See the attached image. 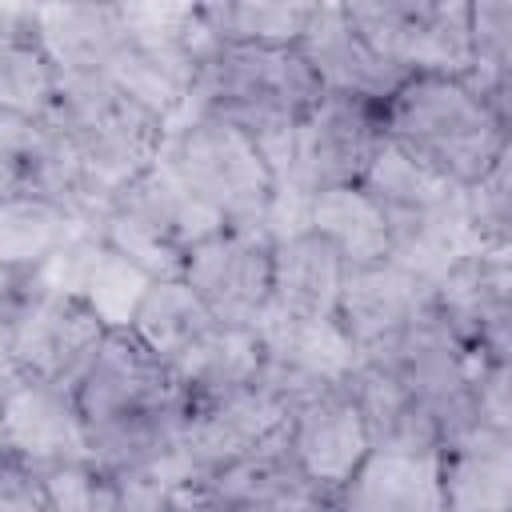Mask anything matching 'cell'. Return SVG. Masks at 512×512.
<instances>
[{
    "label": "cell",
    "mask_w": 512,
    "mask_h": 512,
    "mask_svg": "<svg viewBox=\"0 0 512 512\" xmlns=\"http://www.w3.org/2000/svg\"><path fill=\"white\" fill-rule=\"evenodd\" d=\"M380 116L388 144L456 188H472L512 152V116L464 76H408Z\"/></svg>",
    "instance_id": "cell-1"
},
{
    "label": "cell",
    "mask_w": 512,
    "mask_h": 512,
    "mask_svg": "<svg viewBox=\"0 0 512 512\" xmlns=\"http://www.w3.org/2000/svg\"><path fill=\"white\" fill-rule=\"evenodd\" d=\"M320 96L324 88L300 48H236L208 40L184 112L216 116L240 128L248 140L260 144L280 180L292 128Z\"/></svg>",
    "instance_id": "cell-2"
},
{
    "label": "cell",
    "mask_w": 512,
    "mask_h": 512,
    "mask_svg": "<svg viewBox=\"0 0 512 512\" xmlns=\"http://www.w3.org/2000/svg\"><path fill=\"white\" fill-rule=\"evenodd\" d=\"M48 120L68 140L72 156L104 200L160 160L168 132L156 112H148L108 76H60Z\"/></svg>",
    "instance_id": "cell-3"
},
{
    "label": "cell",
    "mask_w": 512,
    "mask_h": 512,
    "mask_svg": "<svg viewBox=\"0 0 512 512\" xmlns=\"http://www.w3.org/2000/svg\"><path fill=\"white\" fill-rule=\"evenodd\" d=\"M160 164L220 224H264L280 192L260 144L240 128L200 112H184L168 124Z\"/></svg>",
    "instance_id": "cell-4"
},
{
    "label": "cell",
    "mask_w": 512,
    "mask_h": 512,
    "mask_svg": "<svg viewBox=\"0 0 512 512\" xmlns=\"http://www.w3.org/2000/svg\"><path fill=\"white\" fill-rule=\"evenodd\" d=\"M88 228L148 280H176L188 252L224 224L156 160L144 176L112 192Z\"/></svg>",
    "instance_id": "cell-5"
},
{
    "label": "cell",
    "mask_w": 512,
    "mask_h": 512,
    "mask_svg": "<svg viewBox=\"0 0 512 512\" xmlns=\"http://www.w3.org/2000/svg\"><path fill=\"white\" fill-rule=\"evenodd\" d=\"M356 32L404 76H468V0H344Z\"/></svg>",
    "instance_id": "cell-6"
},
{
    "label": "cell",
    "mask_w": 512,
    "mask_h": 512,
    "mask_svg": "<svg viewBox=\"0 0 512 512\" xmlns=\"http://www.w3.org/2000/svg\"><path fill=\"white\" fill-rule=\"evenodd\" d=\"M380 148H384L380 104L324 92L292 128L280 188L312 196L324 188L360 184Z\"/></svg>",
    "instance_id": "cell-7"
},
{
    "label": "cell",
    "mask_w": 512,
    "mask_h": 512,
    "mask_svg": "<svg viewBox=\"0 0 512 512\" xmlns=\"http://www.w3.org/2000/svg\"><path fill=\"white\" fill-rule=\"evenodd\" d=\"M272 244L264 224H224L188 252L180 280L216 324L256 328L272 304Z\"/></svg>",
    "instance_id": "cell-8"
},
{
    "label": "cell",
    "mask_w": 512,
    "mask_h": 512,
    "mask_svg": "<svg viewBox=\"0 0 512 512\" xmlns=\"http://www.w3.org/2000/svg\"><path fill=\"white\" fill-rule=\"evenodd\" d=\"M16 196L48 200L80 224H92L104 204L48 116L0 112V200Z\"/></svg>",
    "instance_id": "cell-9"
},
{
    "label": "cell",
    "mask_w": 512,
    "mask_h": 512,
    "mask_svg": "<svg viewBox=\"0 0 512 512\" xmlns=\"http://www.w3.org/2000/svg\"><path fill=\"white\" fill-rule=\"evenodd\" d=\"M288 416V404L264 384H248L236 392L188 400V420H184V444H180V484H196L248 452L264 448L268 440L280 436ZM176 484V488H180Z\"/></svg>",
    "instance_id": "cell-10"
},
{
    "label": "cell",
    "mask_w": 512,
    "mask_h": 512,
    "mask_svg": "<svg viewBox=\"0 0 512 512\" xmlns=\"http://www.w3.org/2000/svg\"><path fill=\"white\" fill-rule=\"evenodd\" d=\"M84 428H104L120 420H136L172 404H184V388L172 368L152 356L128 328H112L72 388Z\"/></svg>",
    "instance_id": "cell-11"
},
{
    "label": "cell",
    "mask_w": 512,
    "mask_h": 512,
    "mask_svg": "<svg viewBox=\"0 0 512 512\" xmlns=\"http://www.w3.org/2000/svg\"><path fill=\"white\" fill-rule=\"evenodd\" d=\"M108 332L112 328L96 316L92 304H84L64 288H52L40 276V292L32 296L12 344V364L24 376H36L72 392Z\"/></svg>",
    "instance_id": "cell-12"
},
{
    "label": "cell",
    "mask_w": 512,
    "mask_h": 512,
    "mask_svg": "<svg viewBox=\"0 0 512 512\" xmlns=\"http://www.w3.org/2000/svg\"><path fill=\"white\" fill-rule=\"evenodd\" d=\"M284 452L308 484L336 492V496L344 492L352 472L372 452L364 416H360L348 384H336V388H324V392H312V396H300L296 404H288Z\"/></svg>",
    "instance_id": "cell-13"
},
{
    "label": "cell",
    "mask_w": 512,
    "mask_h": 512,
    "mask_svg": "<svg viewBox=\"0 0 512 512\" xmlns=\"http://www.w3.org/2000/svg\"><path fill=\"white\" fill-rule=\"evenodd\" d=\"M432 308L480 360L512 364V256H460L432 280Z\"/></svg>",
    "instance_id": "cell-14"
},
{
    "label": "cell",
    "mask_w": 512,
    "mask_h": 512,
    "mask_svg": "<svg viewBox=\"0 0 512 512\" xmlns=\"http://www.w3.org/2000/svg\"><path fill=\"white\" fill-rule=\"evenodd\" d=\"M256 336H260V356H264L260 380L284 404L348 384L360 360L336 320H300V316H280L268 308L256 324Z\"/></svg>",
    "instance_id": "cell-15"
},
{
    "label": "cell",
    "mask_w": 512,
    "mask_h": 512,
    "mask_svg": "<svg viewBox=\"0 0 512 512\" xmlns=\"http://www.w3.org/2000/svg\"><path fill=\"white\" fill-rule=\"evenodd\" d=\"M300 56L316 72L320 88L328 96H352V100H372L384 104L408 76L388 64L348 20L344 0H320L308 12L304 36H300Z\"/></svg>",
    "instance_id": "cell-16"
},
{
    "label": "cell",
    "mask_w": 512,
    "mask_h": 512,
    "mask_svg": "<svg viewBox=\"0 0 512 512\" xmlns=\"http://www.w3.org/2000/svg\"><path fill=\"white\" fill-rule=\"evenodd\" d=\"M432 308V284L400 260H376L364 268H348L340 288L336 324L352 340L356 356L384 348L404 328H412Z\"/></svg>",
    "instance_id": "cell-17"
},
{
    "label": "cell",
    "mask_w": 512,
    "mask_h": 512,
    "mask_svg": "<svg viewBox=\"0 0 512 512\" xmlns=\"http://www.w3.org/2000/svg\"><path fill=\"white\" fill-rule=\"evenodd\" d=\"M0 444L36 468L88 460V440H84L76 396L60 384L24 376L16 368V380L0 408Z\"/></svg>",
    "instance_id": "cell-18"
},
{
    "label": "cell",
    "mask_w": 512,
    "mask_h": 512,
    "mask_svg": "<svg viewBox=\"0 0 512 512\" xmlns=\"http://www.w3.org/2000/svg\"><path fill=\"white\" fill-rule=\"evenodd\" d=\"M40 276L52 288H64L84 304H92L108 328H128L144 288L152 284L136 264H128L116 248H108L100 232L88 224L72 232V240L40 268Z\"/></svg>",
    "instance_id": "cell-19"
},
{
    "label": "cell",
    "mask_w": 512,
    "mask_h": 512,
    "mask_svg": "<svg viewBox=\"0 0 512 512\" xmlns=\"http://www.w3.org/2000/svg\"><path fill=\"white\" fill-rule=\"evenodd\" d=\"M56 76H104L132 36L128 4H32Z\"/></svg>",
    "instance_id": "cell-20"
},
{
    "label": "cell",
    "mask_w": 512,
    "mask_h": 512,
    "mask_svg": "<svg viewBox=\"0 0 512 512\" xmlns=\"http://www.w3.org/2000/svg\"><path fill=\"white\" fill-rule=\"evenodd\" d=\"M348 264L312 228H296L272 244V312L300 320H336Z\"/></svg>",
    "instance_id": "cell-21"
},
{
    "label": "cell",
    "mask_w": 512,
    "mask_h": 512,
    "mask_svg": "<svg viewBox=\"0 0 512 512\" xmlns=\"http://www.w3.org/2000/svg\"><path fill=\"white\" fill-rule=\"evenodd\" d=\"M444 512H512V432L476 424L440 448Z\"/></svg>",
    "instance_id": "cell-22"
},
{
    "label": "cell",
    "mask_w": 512,
    "mask_h": 512,
    "mask_svg": "<svg viewBox=\"0 0 512 512\" xmlns=\"http://www.w3.org/2000/svg\"><path fill=\"white\" fill-rule=\"evenodd\" d=\"M348 392L364 416L372 448L384 452H440L444 436L432 412L376 360H356L348 376Z\"/></svg>",
    "instance_id": "cell-23"
},
{
    "label": "cell",
    "mask_w": 512,
    "mask_h": 512,
    "mask_svg": "<svg viewBox=\"0 0 512 512\" xmlns=\"http://www.w3.org/2000/svg\"><path fill=\"white\" fill-rule=\"evenodd\" d=\"M344 512H444L440 452L372 448L340 492Z\"/></svg>",
    "instance_id": "cell-24"
},
{
    "label": "cell",
    "mask_w": 512,
    "mask_h": 512,
    "mask_svg": "<svg viewBox=\"0 0 512 512\" xmlns=\"http://www.w3.org/2000/svg\"><path fill=\"white\" fill-rule=\"evenodd\" d=\"M56 68L36 32L32 4H0V112L48 116L56 100Z\"/></svg>",
    "instance_id": "cell-25"
},
{
    "label": "cell",
    "mask_w": 512,
    "mask_h": 512,
    "mask_svg": "<svg viewBox=\"0 0 512 512\" xmlns=\"http://www.w3.org/2000/svg\"><path fill=\"white\" fill-rule=\"evenodd\" d=\"M304 228L324 236L348 268H364V264H376V260L392 256L388 224H384L376 200L360 184L312 192L304 200Z\"/></svg>",
    "instance_id": "cell-26"
},
{
    "label": "cell",
    "mask_w": 512,
    "mask_h": 512,
    "mask_svg": "<svg viewBox=\"0 0 512 512\" xmlns=\"http://www.w3.org/2000/svg\"><path fill=\"white\" fill-rule=\"evenodd\" d=\"M216 328L212 312L196 300V292L176 276V280H152L128 320V332L160 356L168 368H176L208 332Z\"/></svg>",
    "instance_id": "cell-27"
},
{
    "label": "cell",
    "mask_w": 512,
    "mask_h": 512,
    "mask_svg": "<svg viewBox=\"0 0 512 512\" xmlns=\"http://www.w3.org/2000/svg\"><path fill=\"white\" fill-rule=\"evenodd\" d=\"M264 356H260V336L256 328H228L216 324L176 368V384L184 388L188 400H204V396H220V392H236L260 380Z\"/></svg>",
    "instance_id": "cell-28"
},
{
    "label": "cell",
    "mask_w": 512,
    "mask_h": 512,
    "mask_svg": "<svg viewBox=\"0 0 512 512\" xmlns=\"http://www.w3.org/2000/svg\"><path fill=\"white\" fill-rule=\"evenodd\" d=\"M312 4H260V0H224L196 4V24L212 44L236 48H296L304 36Z\"/></svg>",
    "instance_id": "cell-29"
},
{
    "label": "cell",
    "mask_w": 512,
    "mask_h": 512,
    "mask_svg": "<svg viewBox=\"0 0 512 512\" xmlns=\"http://www.w3.org/2000/svg\"><path fill=\"white\" fill-rule=\"evenodd\" d=\"M80 228L64 208L48 200H0V268L40 272Z\"/></svg>",
    "instance_id": "cell-30"
},
{
    "label": "cell",
    "mask_w": 512,
    "mask_h": 512,
    "mask_svg": "<svg viewBox=\"0 0 512 512\" xmlns=\"http://www.w3.org/2000/svg\"><path fill=\"white\" fill-rule=\"evenodd\" d=\"M468 84L512 116V0H468Z\"/></svg>",
    "instance_id": "cell-31"
},
{
    "label": "cell",
    "mask_w": 512,
    "mask_h": 512,
    "mask_svg": "<svg viewBox=\"0 0 512 512\" xmlns=\"http://www.w3.org/2000/svg\"><path fill=\"white\" fill-rule=\"evenodd\" d=\"M464 216L476 252L512 256V152L492 164L472 188H464Z\"/></svg>",
    "instance_id": "cell-32"
},
{
    "label": "cell",
    "mask_w": 512,
    "mask_h": 512,
    "mask_svg": "<svg viewBox=\"0 0 512 512\" xmlns=\"http://www.w3.org/2000/svg\"><path fill=\"white\" fill-rule=\"evenodd\" d=\"M52 512H128V488L120 476L92 460H68L40 468Z\"/></svg>",
    "instance_id": "cell-33"
},
{
    "label": "cell",
    "mask_w": 512,
    "mask_h": 512,
    "mask_svg": "<svg viewBox=\"0 0 512 512\" xmlns=\"http://www.w3.org/2000/svg\"><path fill=\"white\" fill-rule=\"evenodd\" d=\"M0 512H52L44 476L0 444Z\"/></svg>",
    "instance_id": "cell-34"
},
{
    "label": "cell",
    "mask_w": 512,
    "mask_h": 512,
    "mask_svg": "<svg viewBox=\"0 0 512 512\" xmlns=\"http://www.w3.org/2000/svg\"><path fill=\"white\" fill-rule=\"evenodd\" d=\"M472 400H476V420L500 432H512V364L488 360L472 376Z\"/></svg>",
    "instance_id": "cell-35"
},
{
    "label": "cell",
    "mask_w": 512,
    "mask_h": 512,
    "mask_svg": "<svg viewBox=\"0 0 512 512\" xmlns=\"http://www.w3.org/2000/svg\"><path fill=\"white\" fill-rule=\"evenodd\" d=\"M36 292H40V272L0 268V368L12 364V344Z\"/></svg>",
    "instance_id": "cell-36"
},
{
    "label": "cell",
    "mask_w": 512,
    "mask_h": 512,
    "mask_svg": "<svg viewBox=\"0 0 512 512\" xmlns=\"http://www.w3.org/2000/svg\"><path fill=\"white\" fill-rule=\"evenodd\" d=\"M124 488H128V512H188L176 488L164 480H124Z\"/></svg>",
    "instance_id": "cell-37"
},
{
    "label": "cell",
    "mask_w": 512,
    "mask_h": 512,
    "mask_svg": "<svg viewBox=\"0 0 512 512\" xmlns=\"http://www.w3.org/2000/svg\"><path fill=\"white\" fill-rule=\"evenodd\" d=\"M12 380H16V364H8V368H0V408H4V396H8V388H12Z\"/></svg>",
    "instance_id": "cell-38"
}]
</instances>
